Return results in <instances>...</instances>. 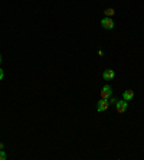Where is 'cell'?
Segmentation results:
<instances>
[{
    "label": "cell",
    "instance_id": "9c48e42d",
    "mask_svg": "<svg viewBox=\"0 0 144 160\" xmlns=\"http://www.w3.org/2000/svg\"><path fill=\"white\" fill-rule=\"evenodd\" d=\"M3 76H4V72H3V69L0 68V79H3Z\"/></svg>",
    "mask_w": 144,
    "mask_h": 160
},
{
    "label": "cell",
    "instance_id": "7a4b0ae2",
    "mask_svg": "<svg viewBox=\"0 0 144 160\" xmlns=\"http://www.w3.org/2000/svg\"><path fill=\"white\" fill-rule=\"evenodd\" d=\"M127 102H128V101H125V100H120V101L115 102V108H117L118 113H125V111H127V107H128Z\"/></svg>",
    "mask_w": 144,
    "mask_h": 160
},
{
    "label": "cell",
    "instance_id": "30bf717a",
    "mask_svg": "<svg viewBox=\"0 0 144 160\" xmlns=\"http://www.w3.org/2000/svg\"><path fill=\"white\" fill-rule=\"evenodd\" d=\"M1 149H3V143H0V150H1Z\"/></svg>",
    "mask_w": 144,
    "mask_h": 160
},
{
    "label": "cell",
    "instance_id": "8992f818",
    "mask_svg": "<svg viewBox=\"0 0 144 160\" xmlns=\"http://www.w3.org/2000/svg\"><path fill=\"white\" fill-rule=\"evenodd\" d=\"M133 98H134V92L131 91V90H127V91L122 92V100L130 101V100H133Z\"/></svg>",
    "mask_w": 144,
    "mask_h": 160
},
{
    "label": "cell",
    "instance_id": "52a82bcc",
    "mask_svg": "<svg viewBox=\"0 0 144 160\" xmlns=\"http://www.w3.org/2000/svg\"><path fill=\"white\" fill-rule=\"evenodd\" d=\"M104 13H105V18H111V16L115 13V10H114L113 7H108V9H105V10H104Z\"/></svg>",
    "mask_w": 144,
    "mask_h": 160
},
{
    "label": "cell",
    "instance_id": "ba28073f",
    "mask_svg": "<svg viewBox=\"0 0 144 160\" xmlns=\"http://www.w3.org/2000/svg\"><path fill=\"white\" fill-rule=\"evenodd\" d=\"M4 159H6V153H4L3 149H1V150H0V160H4Z\"/></svg>",
    "mask_w": 144,
    "mask_h": 160
},
{
    "label": "cell",
    "instance_id": "3957f363",
    "mask_svg": "<svg viewBox=\"0 0 144 160\" xmlns=\"http://www.w3.org/2000/svg\"><path fill=\"white\" fill-rule=\"evenodd\" d=\"M108 107H110V101H108V100H104V98H101V101L96 104V110H98L99 113L108 110Z\"/></svg>",
    "mask_w": 144,
    "mask_h": 160
},
{
    "label": "cell",
    "instance_id": "277c9868",
    "mask_svg": "<svg viewBox=\"0 0 144 160\" xmlns=\"http://www.w3.org/2000/svg\"><path fill=\"white\" fill-rule=\"evenodd\" d=\"M101 26L104 27V29H113L114 27V20L111 19V18H104L102 20H101Z\"/></svg>",
    "mask_w": 144,
    "mask_h": 160
},
{
    "label": "cell",
    "instance_id": "5b68a950",
    "mask_svg": "<svg viewBox=\"0 0 144 160\" xmlns=\"http://www.w3.org/2000/svg\"><path fill=\"white\" fill-rule=\"evenodd\" d=\"M102 76H104V79H113L115 76V72H114V69H107V71H104Z\"/></svg>",
    "mask_w": 144,
    "mask_h": 160
},
{
    "label": "cell",
    "instance_id": "8fae6325",
    "mask_svg": "<svg viewBox=\"0 0 144 160\" xmlns=\"http://www.w3.org/2000/svg\"><path fill=\"white\" fill-rule=\"evenodd\" d=\"M1 61H3V58H1V55H0V65H1Z\"/></svg>",
    "mask_w": 144,
    "mask_h": 160
},
{
    "label": "cell",
    "instance_id": "6da1fadb",
    "mask_svg": "<svg viewBox=\"0 0 144 160\" xmlns=\"http://www.w3.org/2000/svg\"><path fill=\"white\" fill-rule=\"evenodd\" d=\"M111 95H113V88L110 85H104L101 90V98L108 100V98H111Z\"/></svg>",
    "mask_w": 144,
    "mask_h": 160
}]
</instances>
